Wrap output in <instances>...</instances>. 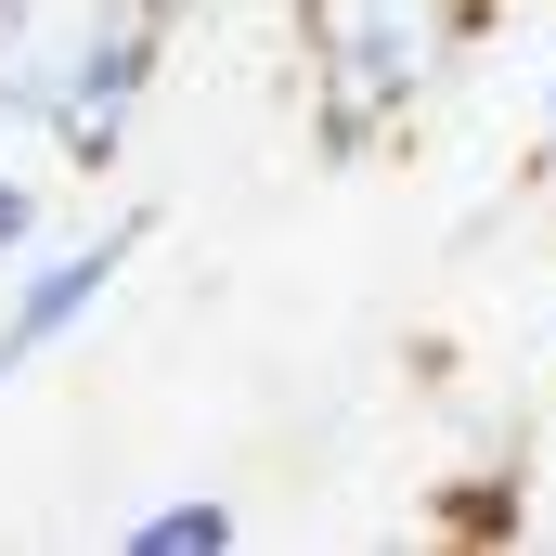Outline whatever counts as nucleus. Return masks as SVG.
<instances>
[{
  "label": "nucleus",
  "mask_w": 556,
  "mask_h": 556,
  "mask_svg": "<svg viewBox=\"0 0 556 556\" xmlns=\"http://www.w3.org/2000/svg\"><path fill=\"white\" fill-rule=\"evenodd\" d=\"M155 65H168L155 0H0V130L52 142L65 168H117Z\"/></svg>",
  "instance_id": "obj_1"
},
{
  "label": "nucleus",
  "mask_w": 556,
  "mask_h": 556,
  "mask_svg": "<svg viewBox=\"0 0 556 556\" xmlns=\"http://www.w3.org/2000/svg\"><path fill=\"white\" fill-rule=\"evenodd\" d=\"M479 13H492V0H298V52H311V155H324V168H363V155H376V142L466 65Z\"/></svg>",
  "instance_id": "obj_2"
},
{
  "label": "nucleus",
  "mask_w": 556,
  "mask_h": 556,
  "mask_svg": "<svg viewBox=\"0 0 556 556\" xmlns=\"http://www.w3.org/2000/svg\"><path fill=\"white\" fill-rule=\"evenodd\" d=\"M142 233H155V220L130 207V220H104L91 247H39V260L13 273V298H0V389H13L26 363H52V350H65V337L117 298V273L142 260Z\"/></svg>",
  "instance_id": "obj_3"
},
{
  "label": "nucleus",
  "mask_w": 556,
  "mask_h": 556,
  "mask_svg": "<svg viewBox=\"0 0 556 556\" xmlns=\"http://www.w3.org/2000/svg\"><path fill=\"white\" fill-rule=\"evenodd\" d=\"M220 544H233V505L220 492H168V505L130 518V556H220Z\"/></svg>",
  "instance_id": "obj_4"
},
{
  "label": "nucleus",
  "mask_w": 556,
  "mask_h": 556,
  "mask_svg": "<svg viewBox=\"0 0 556 556\" xmlns=\"http://www.w3.org/2000/svg\"><path fill=\"white\" fill-rule=\"evenodd\" d=\"M13 142H26V130H0V260H26V247H39V181L13 168Z\"/></svg>",
  "instance_id": "obj_5"
},
{
  "label": "nucleus",
  "mask_w": 556,
  "mask_h": 556,
  "mask_svg": "<svg viewBox=\"0 0 556 556\" xmlns=\"http://www.w3.org/2000/svg\"><path fill=\"white\" fill-rule=\"evenodd\" d=\"M544 142H556V65H544Z\"/></svg>",
  "instance_id": "obj_6"
}]
</instances>
